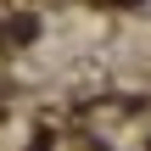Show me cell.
Masks as SVG:
<instances>
[{
	"label": "cell",
	"instance_id": "obj_1",
	"mask_svg": "<svg viewBox=\"0 0 151 151\" xmlns=\"http://www.w3.org/2000/svg\"><path fill=\"white\" fill-rule=\"evenodd\" d=\"M11 34H17V39H34V34H39V22H34V17H17V22H11Z\"/></svg>",
	"mask_w": 151,
	"mask_h": 151
},
{
	"label": "cell",
	"instance_id": "obj_2",
	"mask_svg": "<svg viewBox=\"0 0 151 151\" xmlns=\"http://www.w3.org/2000/svg\"><path fill=\"white\" fill-rule=\"evenodd\" d=\"M118 6H134V0H118Z\"/></svg>",
	"mask_w": 151,
	"mask_h": 151
}]
</instances>
